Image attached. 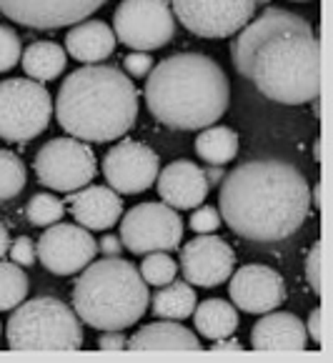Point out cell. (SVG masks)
<instances>
[{"mask_svg": "<svg viewBox=\"0 0 333 363\" xmlns=\"http://www.w3.org/2000/svg\"><path fill=\"white\" fill-rule=\"evenodd\" d=\"M115 33L103 21H81L70 28L65 35V53H70L81 63H98L113 55Z\"/></svg>", "mask_w": 333, "mask_h": 363, "instance_id": "ffe728a7", "label": "cell"}, {"mask_svg": "<svg viewBox=\"0 0 333 363\" xmlns=\"http://www.w3.org/2000/svg\"><path fill=\"white\" fill-rule=\"evenodd\" d=\"M115 40L140 53L168 45L176 35V21L168 0H120L113 16Z\"/></svg>", "mask_w": 333, "mask_h": 363, "instance_id": "ba28073f", "label": "cell"}, {"mask_svg": "<svg viewBox=\"0 0 333 363\" xmlns=\"http://www.w3.org/2000/svg\"><path fill=\"white\" fill-rule=\"evenodd\" d=\"M228 294L236 308L246 313H269L286 301V284L278 271L269 266H243L231 273Z\"/></svg>", "mask_w": 333, "mask_h": 363, "instance_id": "2e32d148", "label": "cell"}, {"mask_svg": "<svg viewBox=\"0 0 333 363\" xmlns=\"http://www.w3.org/2000/svg\"><path fill=\"white\" fill-rule=\"evenodd\" d=\"M23 50H21V38L13 28L0 26V73L11 70L13 65L21 60Z\"/></svg>", "mask_w": 333, "mask_h": 363, "instance_id": "f546056e", "label": "cell"}, {"mask_svg": "<svg viewBox=\"0 0 333 363\" xmlns=\"http://www.w3.org/2000/svg\"><path fill=\"white\" fill-rule=\"evenodd\" d=\"M28 181V171L23 160L13 150L0 148V201H11L21 196Z\"/></svg>", "mask_w": 333, "mask_h": 363, "instance_id": "4316f807", "label": "cell"}, {"mask_svg": "<svg viewBox=\"0 0 333 363\" xmlns=\"http://www.w3.org/2000/svg\"><path fill=\"white\" fill-rule=\"evenodd\" d=\"M125 346H128V338H125L120 331H108L106 336L98 341V348H101V351H123Z\"/></svg>", "mask_w": 333, "mask_h": 363, "instance_id": "e575fe53", "label": "cell"}, {"mask_svg": "<svg viewBox=\"0 0 333 363\" xmlns=\"http://www.w3.org/2000/svg\"><path fill=\"white\" fill-rule=\"evenodd\" d=\"M158 196L163 203L176 211H193L208 198V181L201 166L193 160H173L156 178Z\"/></svg>", "mask_w": 333, "mask_h": 363, "instance_id": "e0dca14e", "label": "cell"}, {"mask_svg": "<svg viewBox=\"0 0 333 363\" xmlns=\"http://www.w3.org/2000/svg\"><path fill=\"white\" fill-rule=\"evenodd\" d=\"M8 348L11 351H81V318L68 303L40 296L16 306L8 320Z\"/></svg>", "mask_w": 333, "mask_h": 363, "instance_id": "8992f818", "label": "cell"}, {"mask_svg": "<svg viewBox=\"0 0 333 363\" xmlns=\"http://www.w3.org/2000/svg\"><path fill=\"white\" fill-rule=\"evenodd\" d=\"M176 21L201 38H231L256 13V0H173Z\"/></svg>", "mask_w": 333, "mask_h": 363, "instance_id": "8fae6325", "label": "cell"}, {"mask_svg": "<svg viewBox=\"0 0 333 363\" xmlns=\"http://www.w3.org/2000/svg\"><path fill=\"white\" fill-rule=\"evenodd\" d=\"M266 3H269V0H256V6H266Z\"/></svg>", "mask_w": 333, "mask_h": 363, "instance_id": "b9f144b4", "label": "cell"}, {"mask_svg": "<svg viewBox=\"0 0 333 363\" xmlns=\"http://www.w3.org/2000/svg\"><path fill=\"white\" fill-rule=\"evenodd\" d=\"M55 118L70 138L118 140L138 118V91L118 68L86 65L63 80L55 98Z\"/></svg>", "mask_w": 333, "mask_h": 363, "instance_id": "277c9868", "label": "cell"}, {"mask_svg": "<svg viewBox=\"0 0 333 363\" xmlns=\"http://www.w3.org/2000/svg\"><path fill=\"white\" fill-rule=\"evenodd\" d=\"M123 65L133 78H145V75L153 70V58L148 53H140V50H133L130 55L123 58Z\"/></svg>", "mask_w": 333, "mask_h": 363, "instance_id": "836d02e7", "label": "cell"}, {"mask_svg": "<svg viewBox=\"0 0 333 363\" xmlns=\"http://www.w3.org/2000/svg\"><path fill=\"white\" fill-rule=\"evenodd\" d=\"M148 284L130 261L120 256L93 258L73 289L76 315L98 331H123L148 311Z\"/></svg>", "mask_w": 333, "mask_h": 363, "instance_id": "5b68a950", "label": "cell"}, {"mask_svg": "<svg viewBox=\"0 0 333 363\" xmlns=\"http://www.w3.org/2000/svg\"><path fill=\"white\" fill-rule=\"evenodd\" d=\"M220 183V220L246 240L276 243L288 238L311 211L306 178L286 160H248Z\"/></svg>", "mask_w": 333, "mask_h": 363, "instance_id": "7a4b0ae2", "label": "cell"}, {"mask_svg": "<svg viewBox=\"0 0 333 363\" xmlns=\"http://www.w3.org/2000/svg\"><path fill=\"white\" fill-rule=\"evenodd\" d=\"M203 173H205V181H208V186H218V183L223 181V176H226V173H223V166H208Z\"/></svg>", "mask_w": 333, "mask_h": 363, "instance_id": "f35d334b", "label": "cell"}, {"mask_svg": "<svg viewBox=\"0 0 333 363\" xmlns=\"http://www.w3.org/2000/svg\"><path fill=\"white\" fill-rule=\"evenodd\" d=\"M253 351H286V353H301L308 348V333L301 318L293 313H269L251 331Z\"/></svg>", "mask_w": 333, "mask_h": 363, "instance_id": "d6986e66", "label": "cell"}, {"mask_svg": "<svg viewBox=\"0 0 333 363\" xmlns=\"http://www.w3.org/2000/svg\"><path fill=\"white\" fill-rule=\"evenodd\" d=\"M98 251H101L103 256H120L123 243H120L118 235H103L101 243H98Z\"/></svg>", "mask_w": 333, "mask_h": 363, "instance_id": "d590c367", "label": "cell"}, {"mask_svg": "<svg viewBox=\"0 0 333 363\" xmlns=\"http://www.w3.org/2000/svg\"><path fill=\"white\" fill-rule=\"evenodd\" d=\"M35 253L45 271L55 276H73L96 258L98 243L91 230L83 225L53 223L38 238Z\"/></svg>", "mask_w": 333, "mask_h": 363, "instance_id": "7c38bea8", "label": "cell"}, {"mask_svg": "<svg viewBox=\"0 0 333 363\" xmlns=\"http://www.w3.org/2000/svg\"><path fill=\"white\" fill-rule=\"evenodd\" d=\"M236 266V253L218 235L201 233L181 251V271L191 286L213 289L228 281Z\"/></svg>", "mask_w": 333, "mask_h": 363, "instance_id": "9a60e30c", "label": "cell"}, {"mask_svg": "<svg viewBox=\"0 0 333 363\" xmlns=\"http://www.w3.org/2000/svg\"><path fill=\"white\" fill-rule=\"evenodd\" d=\"M96 173V153L78 138H53L35 155V176L50 191L73 193L88 186Z\"/></svg>", "mask_w": 333, "mask_h": 363, "instance_id": "9c48e42d", "label": "cell"}, {"mask_svg": "<svg viewBox=\"0 0 333 363\" xmlns=\"http://www.w3.org/2000/svg\"><path fill=\"white\" fill-rule=\"evenodd\" d=\"M128 351H201V341L193 331L176 320H158L143 326L128 338Z\"/></svg>", "mask_w": 333, "mask_h": 363, "instance_id": "44dd1931", "label": "cell"}, {"mask_svg": "<svg viewBox=\"0 0 333 363\" xmlns=\"http://www.w3.org/2000/svg\"><path fill=\"white\" fill-rule=\"evenodd\" d=\"M53 101L43 83L33 78L0 80V138L28 143L50 123Z\"/></svg>", "mask_w": 333, "mask_h": 363, "instance_id": "52a82bcc", "label": "cell"}, {"mask_svg": "<svg viewBox=\"0 0 333 363\" xmlns=\"http://www.w3.org/2000/svg\"><path fill=\"white\" fill-rule=\"evenodd\" d=\"M236 70L266 98L303 106L321 96V40L311 23L283 8H269L231 45Z\"/></svg>", "mask_w": 333, "mask_h": 363, "instance_id": "6da1fadb", "label": "cell"}, {"mask_svg": "<svg viewBox=\"0 0 333 363\" xmlns=\"http://www.w3.org/2000/svg\"><path fill=\"white\" fill-rule=\"evenodd\" d=\"M23 70L30 75L33 80H53L58 78L65 70V50L58 43H50V40H38L26 48V53L21 55Z\"/></svg>", "mask_w": 333, "mask_h": 363, "instance_id": "d4e9b609", "label": "cell"}, {"mask_svg": "<svg viewBox=\"0 0 333 363\" xmlns=\"http://www.w3.org/2000/svg\"><path fill=\"white\" fill-rule=\"evenodd\" d=\"M188 223L196 233H213V230H218V225L223 223V220H220L218 211L201 203V206H196V211H193V216H191Z\"/></svg>", "mask_w": 333, "mask_h": 363, "instance_id": "4dcf8cb0", "label": "cell"}, {"mask_svg": "<svg viewBox=\"0 0 333 363\" xmlns=\"http://www.w3.org/2000/svg\"><path fill=\"white\" fill-rule=\"evenodd\" d=\"M103 6L106 0H0V13L18 26L55 30L86 21Z\"/></svg>", "mask_w": 333, "mask_h": 363, "instance_id": "5bb4252c", "label": "cell"}, {"mask_svg": "<svg viewBox=\"0 0 333 363\" xmlns=\"http://www.w3.org/2000/svg\"><path fill=\"white\" fill-rule=\"evenodd\" d=\"M313 203H316V208H321V186H316V201Z\"/></svg>", "mask_w": 333, "mask_h": 363, "instance_id": "60d3db41", "label": "cell"}, {"mask_svg": "<svg viewBox=\"0 0 333 363\" xmlns=\"http://www.w3.org/2000/svg\"><path fill=\"white\" fill-rule=\"evenodd\" d=\"M295 3H308V0H295Z\"/></svg>", "mask_w": 333, "mask_h": 363, "instance_id": "7bdbcfd3", "label": "cell"}, {"mask_svg": "<svg viewBox=\"0 0 333 363\" xmlns=\"http://www.w3.org/2000/svg\"><path fill=\"white\" fill-rule=\"evenodd\" d=\"M68 208L83 228L108 230L123 216V201L111 186H83L68 196Z\"/></svg>", "mask_w": 333, "mask_h": 363, "instance_id": "ac0fdd59", "label": "cell"}, {"mask_svg": "<svg viewBox=\"0 0 333 363\" xmlns=\"http://www.w3.org/2000/svg\"><path fill=\"white\" fill-rule=\"evenodd\" d=\"M118 238L135 256L176 251L183 240V220L168 203H138L120 218Z\"/></svg>", "mask_w": 333, "mask_h": 363, "instance_id": "30bf717a", "label": "cell"}, {"mask_svg": "<svg viewBox=\"0 0 333 363\" xmlns=\"http://www.w3.org/2000/svg\"><path fill=\"white\" fill-rule=\"evenodd\" d=\"M161 173V158L153 148L138 140H120L103 158V176L115 193L133 196L156 183Z\"/></svg>", "mask_w": 333, "mask_h": 363, "instance_id": "4fadbf2b", "label": "cell"}, {"mask_svg": "<svg viewBox=\"0 0 333 363\" xmlns=\"http://www.w3.org/2000/svg\"><path fill=\"white\" fill-rule=\"evenodd\" d=\"M193 320L198 333L203 338H208V341H220V338L233 336L238 323H241L233 303H228L223 298H208L201 306H196Z\"/></svg>", "mask_w": 333, "mask_h": 363, "instance_id": "7402d4cb", "label": "cell"}, {"mask_svg": "<svg viewBox=\"0 0 333 363\" xmlns=\"http://www.w3.org/2000/svg\"><path fill=\"white\" fill-rule=\"evenodd\" d=\"M65 213V206L60 203L53 193H35L28 203V220L38 228H48V225L58 223Z\"/></svg>", "mask_w": 333, "mask_h": 363, "instance_id": "f1b7e54d", "label": "cell"}, {"mask_svg": "<svg viewBox=\"0 0 333 363\" xmlns=\"http://www.w3.org/2000/svg\"><path fill=\"white\" fill-rule=\"evenodd\" d=\"M8 253H11L13 263H18V266H33L35 263V258H38V253H35V246H33V240L28 238V235H21L18 240H13V246L8 248Z\"/></svg>", "mask_w": 333, "mask_h": 363, "instance_id": "1f68e13d", "label": "cell"}, {"mask_svg": "<svg viewBox=\"0 0 333 363\" xmlns=\"http://www.w3.org/2000/svg\"><path fill=\"white\" fill-rule=\"evenodd\" d=\"M145 103L173 130H203L228 111L231 86L218 63L203 53H178L145 75Z\"/></svg>", "mask_w": 333, "mask_h": 363, "instance_id": "3957f363", "label": "cell"}, {"mask_svg": "<svg viewBox=\"0 0 333 363\" xmlns=\"http://www.w3.org/2000/svg\"><path fill=\"white\" fill-rule=\"evenodd\" d=\"M178 273V263L168 256V251H153L145 253V261L140 263V276L145 284L151 286H166L171 284Z\"/></svg>", "mask_w": 333, "mask_h": 363, "instance_id": "83f0119b", "label": "cell"}, {"mask_svg": "<svg viewBox=\"0 0 333 363\" xmlns=\"http://www.w3.org/2000/svg\"><path fill=\"white\" fill-rule=\"evenodd\" d=\"M196 153L208 166H226L238 155V133L228 125H208L196 138Z\"/></svg>", "mask_w": 333, "mask_h": 363, "instance_id": "603a6c76", "label": "cell"}, {"mask_svg": "<svg viewBox=\"0 0 333 363\" xmlns=\"http://www.w3.org/2000/svg\"><path fill=\"white\" fill-rule=\"evenodd\" d=\"M210 351H223V353H228V351H243V346L241 343L236 341V338H220L218 343H213V346H210Z\"/></svg>", "mask_w": 333, "mask_h": 363, "instance_id": "74e56055", "label": "cell"}, {"mask_svg": "<svg viewBox=\"0 0 333 363\" xmlns=\"http://www.w3.org/2000/svg\"><path fill=\"white\" fill-rule=\"evenodd\" d=\"M306 278L308 284H311L313 294L321 296V240H316L308 253V261H306Z\"/></svg>", "mask_w": 333, "mask_h": 363, "instance_id": "d6a6232c", "label": "cell"}, {"mask_svg": "<svg viewBox=\"0 0 333 363\" xmlns=\"http://www.w3.org/2000/svg\"><path fill=\"white\" fill-rule=\"evenodd\" d=\"M28 296V276L23 266L0 258V311H13Z\"/></svg>", "mask_w": 333, "mask_h": 363, "instance_id": "484cf974", "label": "cell"}, {"mask_svg": "<svg viewBox=\"0 0 333 363\" xmlns=\"http://www.w3.org/2000/svg\"><path fill=\"white\" fill-rule=\"evenodd\" d=\"M163 291H158L153 296V313L163 320H183L193 315L196 311V289L188 281H176L161 286Z\"/></svg>", "mask_w": 333, "mask_h": 363, "instance_id": "cb8c5ba5", "label": "cell"}, {"mask_svg": "<svg viewBox=\"0 0 333 363\" xmlns=\"http://www.w3.org/2000/svg\"><path fill=\"white\" fill-rule=\"evenodd\" d=\"M321 318H323V311H321V308H313V311H311V315H308V333H311L313 343H321V341H323Z\"/></svg>", "mask_w": 333, "mask_h": 363, "instance_id": "8d00e7d4", "label": "cell"}, {"mask_svg": "<svg viewBox=\"0 0 333 363\" xmlns=\"http://www.w3.org/2000/svg\"><path fill=\"white\" fill-rule=\"evenodd\" d=\"M8 248H11V235H8V228L0 223V258H6Z\"/></svg>", "mask_w": 333, "mask_h": 363, "instance_id": "ab89813d", "label": "cell"}]
</instances>
